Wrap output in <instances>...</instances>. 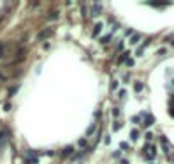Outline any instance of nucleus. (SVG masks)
<instances>
[{"mask_svg":"<svg viewBox=\"0 0 174 164\" xmlns=\"http://www.w3.org/2000/svg\"><path fill=\"white\" fill-rule=\"evenodd\" d=\"M155 156H157V152H155V147H154L150 142H147V144L144 145V157H145L149 163H154Z\"/></svg>","mask_w":174,"mask_h":164,"instance_id":"nucleus-1","label":"nucleus"},{"mask_svg":"<svg viewBox=\"0 0 174 164\" xmlns=\"http://www.w3.org/2000/svg\"><path fill=\"white\" fill-rule=\"evenodd\" d=\"M159 140H161V144H162V152H164V156L171 161V159H173V147H171L169 140H167L164 135H161V137H159Z\"/></svg>","mask_w":174,"mask_h":164,"instance_id":"nucleus-2","label":"nucleus"},{"mask_svg":"<svg viewBox=\"0 0 174 164\" xmlns=\"http://www.w3.org/2000/svg\"><path fill=\"white\" fill-rule=\"evenodd\" d=\"M140 116H142V120H144V123H142V125H144L145 128H147V127H152V125L155 123V118H154V116H152V113H149V111H142V113H140Z\"/></svg>","mask_w":174,"mask_h":164,"instance_id":"nucleus-3","label":"nucleus"},{"mask_svg":"<svg viewBox=\"0 0 174 164\" xmlns=\"http://www.w3.org/2000/svg\"><path fill=\"white\" fill-rule=\"evenodd\" d=\"M73 152H75V147H73V145H65V147L60 151V157H62V159H68V157L73 156Z\"/></svg>","mask_w":174,"mask_h":164,"instance_id":"nucleus-4","label":"nucleus"},{"mask_svg":"<svg viewBox=\"0 0 174 164\" xmlns=\"http://www.w3.org/2000/svg\"><path fill=\"white\" fill-rule=\"evenodd\" d=\"M89 14H91V15H99V14H103V5H101V3H92V5L89 7Z\"/></svg>","mask_w":174,"mask_h":164,"instance_id":"nucleus-5","label":"nucleus"},{"mask_svg":"<svg viewBox=\"0 0 174 164\" xmlns=\"http://www.w3.org/2000/svg\"><path fill=\"white\" fill-rule=\"evenodd\" d=\"M51 34H53V29L48 27V29H44V31H41V33L38 34V41H43V39H46V38L51 36Z\"/></svg>","mask_w":174,"mask_h":164,"instance_id":"nucleus-6","label":"nucleus"},{"mask_svg":"<svg viewBox=\"0 0 174 164\" xmlns=\"http://www.w3.org/2000/svg\"><path fill=\"white\" fill-rule=\"evenodd\" d=\"M103 31V22H96L94 26H92V38H96V36H99V33Z\"/></svg>","mask_w":174,"mask_h":164,"instance_id":"nucleus-7","label":"nucleus"},{"mask_svg":"<svg viewBox=\"0 0 174 164\" xmlns=\"http://www.w3.org/2000/svg\"><path fill=\"white\" fill-rule=\"evenodd\" d=\"M150 43H152L150 39H147V41H144V43H142V44H140V46L137 48V51H135V53H137V56H142V53H144V50H145V48H147V46H149Z\"/></svg>","mask_w":174,"mask_h":164,"instance_id":"nucleus-8","label":"nucleus"},{"mask_svg":"<svg viewBox=\"0 0 174 164\" xmlns=\"http://www.w3.org/2000/svg\"><path fill=\"white\" fill-rule=\"evenodd\" d=\"M96 132H97V123H91V125H89V128L85 130V139H87V137H91V135H94Z\"/></svg>","mask_w":174,"mask_h":164,"instance_id":"nucleus-9","label":"nucleus"},{"mask_svg":"<svg viewBox=\"0 0 174 164\" xmlns=\"http://www.w3.org/2000/svg\"><path fill=\"white\" fill-rule=\"evenodd\" d=\"M130 58V51L126 50V51H123L120 56H118V60H116V63H126V60Z\"/></svg>","mask_w":174,"mask_h":164,"instance_id":"nucleus-10","label":"nucleus"},{"mask_svg":"<svg viewBox=\"0 0 174 164\" xmlns=\"http://www.w3.org/2000/svg\"><path fill=\"white\" fill-rule=\"evenodd\" d=\"M138 137H140V130L138 128H132L130 130V140L135 142V140H138Z\"/></svg>","mask_w":174,"mask_h":164,"instance_id":"nucleus-11","label":"nucleus"},{"mask_svg":"<svg viewBox=\"0 0 174 164\" xmlns=\"http://www.w3.org/2000/svg\"><path fill=\"white\" fill-rule=\"evenodd\" d=\"M111 38H113V33H108V34H104V36L99 38V43H101V44H108V43L111 41Z\"/></svg>","mask_w":174,"mask_h":164,"instance_id":"nucleus-12","label":"nucleus"},{"mask_svg":"<svg viewBox=\"0 0 174 164\" xmlns=\"http://www.w3.org/2000/svg\"><path fill=\"white\" fill-rule=\"evenodd\" d=\"M133 89H135V92H142V91L145 89V84H144L142 80H137V82L133 84Z\"/></svg>","mask_w":174,"mask_h":164,"instance_id":"nucleus-13","label":"nucleus"},{"mask_svg":"<svg viewBox=\"0 0 174 164\" xmlns=\"http://www.w3.org/2000/svg\"><path fill=\"white\" fill-rule=\"evenodd\" d=\"M140 39H142V34H140V33H135V34L130 38V43H132V44H138Z\"/></svg>","mask_w":174,"mask_h":164,"instance_id":"nucleus-14","label":"nucleus"},{"mask_svg":"<svg viewBox=\"0 0 174 164\" xmlns=\"http://www.w3.org/2000/svg\"><path fill=\"white\" fill-rule=\"evenodd\" d=\"M58 17H60V12H58V10H53V12H50V15H48L50 21H56Z\"/></svg>","mask_w":174,"mask_h":164,"instance_id":"nucleus-15","label":"nucleus"},{"mask_svg":"<svg viewBox=\"0 0 174 164\" xmlns=\"http://www.w3.org/2000/svg\"><path fill=\"white\" fill-rule=\"evenodd\" d=\"M77 145H79V147H82V149L85 151V149L89 147V145H87V139H85V137H84V139H80V140L77 142Z\"/></svg>","mask_w":174,"mask_h":164,"instance_id":"nucleus-16","label":"nucleus"},{"mask_svg":"<svg viewBox=\"0 0 174 164\" xmlns=\"http://www.w3.org/2000/svg\"><path fill=\"white\" fill-rule=\"evenodd\" d=\"M130 122H132L133 125H138V123L142 122V116H140V115H135V116H132V118H130Z\"/></svg>","mask_w":174,"mask_h":164,"instance_id":"nucleus-17","label":"nucleus"},{"mask_svg":"<svg viewBox=\"0 0 174 164\" xmlns=\"http://www.w3.org/2000/svg\"><path fill=\"white\" fill-rule=\"evenodd\" d=\"M121 128H123V123L116 120V122L113 123V130H114V132H118V130H121Z\"/></svg>","mask_w":174,"mask_h":164,"instance_id":"nucleus-18","label":"nucleus"},{"mask_svg":"<svg viewBox=\"0 0 174 164\" xmlns=\"http://www.w3.org/2000/svg\"><path fill=\"white\" fill-rule=\"evenodd\" d=\"M150 7H155V9H164V7H169L171 3H149Z\"/></svg>","mask_w":174,"mask_h":164,"instance_id":"nucleus-19","label":"nucleus"},{"mask_svg":"<svg viewBox=\"0 0 174 164\" xmlns=\"http://www.w3.org/2000/svg\"><path fill=\"white\" fill-rule=\"evenodd\" d=\"M126 94H128V92H126V89H120V91H118V98H120V99H125V98H126Z\"/></svg>","mask_w":174,"mask_h":164,"instance_id":"nucleus-20","label":"nucleus"},{"mask_svg":"<svg viewBox=\"0 0 174 164\" xmlns=\"http://www.w3.org/2000/svg\"><path fill=\"white\" fill-rule=\"evenodd\" d=\"M118 86H120V82L114 79V80H111V91H116L118 89Z\"/></svg>","mask_w":174,"mask_h":164,"instance_id":"nucleus-21","label":"nucleus"},{"mask_svg":"<svg viewBox=\"0 0 174 164\" xmlns=\"http://www.w3.org/2000/svg\"><path fill=\"white\" fill-rule=\"evenodd\" d=\"M113 116H114V118L121 116V110H120V108H113Z\"/></svg>","mask_w":174,"mask_h":164,"instance_id":"nucleus-22","label":"nucleus"},{"mask_svg":"<svg viewBox=\"0 0 174 164\" xmlns=\"http://www.w3.org/2000/svg\"><path fill=\"white\" fill-rule=\"evenodd\" d=\"M128 147H130L128 142H120V149H121V151H128Z\"/></svg>","mask_w":174,"mask_h":164,"instance_id":"nucleus-23","label":"nucleus"},{"mask_svg":"<svg viewBox=\"0 0 174 164\" xmlns=\"http://www.w3.org/2000/svg\"><path fill=\"white\" fill-rule=\"evenodd\" d=\"M123 48H125V44H123V41H120V43L116 44V51H121V53H123Z\"/></svg>","mask_w":174,"mask_h":164,"instance_id":"nucleus-24","label":"nucleus"},{"mask_svg":"<svg viewBox=\"0 0 174 164\" xmlns=\"http://www.w3.org/2000/svg\"><path fill=\"white\" fill-rule=\"evenodd\" d=\"M166 53H167V50H166V48H161V50L157 51V55H159V56H166Z\"/></svg>","mask_w":174,"mask_h":164,"instance_id":"nucleus-25","label":"nucleus"},{"mask_svg":"<svg viewBox=\"0 0 174 164\" xmlns=\"http://www.w3.org/2000/svg\"><path fill=\"white\" fill-rule=\"evenodd\" d=\"M113 157H114V159H118V157L121 159V151H120V149H118V151H114V152H113Z\"/></svg>","mask_w":174,"mask_h":164,"instance_id":"nucleus-26","label":"nucleus"},{"mask_svg":"<svg viewBox=\"0 0 174 164\" xmlns=\"http://www.w3.org/2000/svg\"><path fill=\"white\" fill-rule=\"evenodd\" d=\"M126 65H128V67H135V60H133V58H128V60H126Z\"/></svg>","mask_w":174,"mask_h":164,"instance_id":"nucleus-27","label":"nucleus"},{"mask_svg":"<svg viewBox=\"0 0 174 164\" xmlns=\"http://www.w3.org/2000/svg\"><path fill=\"white\" fill-rule=\"evenodd\" d=\"M145 139H147V140L150 142V140L154 139V133H152V132H147V133H145Z\"/></svg>","mask_w":174,"mask_h":164,"instance_id":"nucleus-28","label":"nucleus"},{"mask_svg":"<svg viewBox=\"0 0 174 164\" xmlns=\"http://www.w3.org/2000/svg\"><path fill=\"white\" fill-rule=\"evenodd\" d=\"M104 144H106V145H109V144H111V137H109V135H106V137H104Z\"/></svg>","mask_w":174,"mask_h":164,"instance_id":"nucleus-29","label":"nucleus"},{"mask_svg":"<svg viewBox=\"0 0 174 164\" xmlns=\"http://www.w3.org/2000/svg\"><path fill=\"white\" fill-rule=\"evenodd\" d=\"M123 80L128 82V80H130V74H125V75H123Z\"/></svg>","mask_w":174,"mask_h":164,"instance_id":"nucleus-30","label":"nucleus"},{"mask_svg":"<svg viewBox=\"0 0 174 164\" xmlns=\"http://www.w3.org/2000/svg\"><path fill=\"white\" fill-rule=\"evenodd\" d=\"M99 116H101V111H96V113H94V118H96V120H97V118H99Z\"/></svg>","mask_w":174,"mask_h":164,"instance_id":"nucleus-31","label":"nucleus"},{"mask_svg":"<svg viewBox=\"0 0 174 164\" xmlns=\"http://www.w3.org/2000/svg\"><path fill=\"white\" fill-rule=\"evenodd\" d=\"M44 154H46V156H55V152H53V151H46Z\"/></svg>","mask_w":174,"mask_h":164,"instance_id":"nucleus-32","label":"nucleus"},{"mask_svg":"<svg viewBox=\"0 0 174 164\" xmlns=\"http://www.w3.org/2000/svg\"><path fill=\"white\" fill-rule=\"evenodd\" d=\"M3 50H5V46H3V44H0V56L3 55Z\"/></svg>","mask_w":174,"mask_h":164,"instance_id":"nucleus-33","label":"nucleus"},{"mask_svg":"<svg viewBox=\"0 0 174 164\" xmlns=\"http://www.w3.org/2000/svg\"><path fill=\"white\" fill-rule=\"evenodd\" d=\"M169 115L174 118V108H169Z\"/></svg>","mask_w":174,"mask_h":164,"instance_id":"nucleus-34","label":"nucleus"},{"mask_svg":"<svg viewBox=\"0 0 174 164\" xmlns=\"http://www.w3.org/2000/svg\"><path fill=\"white\" fill-rule=\"evenodd\" d=\"M120 163H121V164H130V163H128V161H126V159H121Z\"/></svg>","mask_w":174,"mask_h":164,"instance_id":"nucleus-35","label":"nucleus"},{"mask_svg":"<svg viewBox=\"0 0 174 164\" xmlns=\"http://www.w3.org/2000/svg\"><path fill=\"white\" fill-rule=\"evenodd\" d=\"M0 79H3V75H2V74H0Z\"/></svg>","mask_w":174,"mask_h":164,"instance_id":"nucleus-36","label":"nucleus"},{"mask_svg":"<svg viewBox=\"0 0 174 164\" xmlns=\"http://www.w3.org/2000/svg\"><path fill=\"white\" fill-rule=\"evenodd\" d=\"M147 164H155V163H147Z\"/></svg>","mask_w":174,"mask_h":164,"instance_id":"nucleus-37","label":"nucleus"}]
</instances>
